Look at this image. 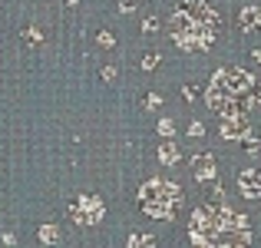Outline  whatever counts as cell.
<instances>
[{"label":"cell","mask_w":261,"mask_h":248,"mask_svg":"<svg viewBox=\"0 0 261 248\" xmlns=\"http://www.w3.org/2000/svg\"><path fill=\"white\" fill-rule=\"evenodd\" d=\"M189 235L195 248H248L251 232L248 218L235 215L231 209L218 205V209H195L189 222Z\"/></svg>","instance_id":"1"},{"label":"cell","mask_w":261,"mask_h":248,"mask_svg":"<svg viewBox=\"0 0 261 248\" xmlns=\"http://www.w3.org/2000/svg\"><path fill=\"white\" fill-rule=\"evenodd\" d=\"M215 30H218V17H215V10H212L208 4H202V0L175 7L172 20H169V33H172L175 46L185 50V53L208 50Z\"/></svg>","instance_id":"2"},{"label":"cell","mask_w":261,"mask_h":248,"mask_svg":"<svg viewBox=\"0 0 261 248\" xmlns=\"http://www.w3.org/2000/svg\"><path fill=\"white\" fill-rule=\"evenodd\" d=\"M255 86V80L245 70H222L215 73L208 86V106L222 113V119H231V116H245V106H248V93Z\"/></svg>","instance_id":"3"},{"label":"cell","mask_w":261,"mask_h":248,"mask_svg":"<svg viewBox=\"0 0 261 248\" xmlns=\"http://www.w3.org/2000/svg\"><path fill=\"white\" fill-rule=\"evenodd\" d=\"M139 205L152 218H172L182 209V189L175 182H166V179H152L139 189Z\"/></svg>","instance_id":"4"},{"label":"cell","mask_w":261,"mask_h":248,"mask_svg":"<svg viewBox=\"0 0 261 248\" xmlns=\"http://www.w3.org/2000/svg\"><path fill=\"white\" fill-rule=\"evenodd\" d=\"M70 215H73L76 225L89 229V225H99L102 218H106V205H102V199H96V195H80V199H73Z\"/></svg>","instance_id":"5"},{"label":"cell","mask_w":261,"mask_h":248,"mask_svg":"<svg viewBox=\"0 0 261 248\" xmlns=\"http://www.w3.org/2000/svg\"><path fill=\"white\" fill-rule=\"evenodd\" d=\"M222 136H225V139H231V142H245V139L251 136L248 119H245V116H231V119H222Z\"/></svg>","instance_id":"6"},{"label":"cell","mask_w":261,"mask_h":248,"mask_svg":"<svg viewBox=\"0 0 261 248\" xmlns=\"http://www.w3.org/2000/svg\"><path fill=\"white\" fill-rule=\"evenodd\" d=\"M238 189L245 199H261V169H245L238 176Z\"/></svg>","instance_id":"7"},{"label":"cell","mask_w":261,"mask_h":248,"mask_svg":"<svg viewBox=\"0 0 261 248\" xmlns=\"http://www.w3.org/2000/svg\"><path fill=\"white\" fill-rule=\"evenodd\" d=\"M192 176H195L198 182H212V179H215V159H212V156H195V159H192Z\"/></svg>","instance_id":"8"},{"label":"cell","mask_w":261,"mask_h":248,"mask_svg":"<svg viewBox=\"0 0 261 248\" xmlns=\"http://www.w3.org/2000/svg\"><path fill=\"white\" fill-rule=\"evenodd\" d=\"M238 27H242L245 33L261 30V7H245V10L238 13Z\"/></svg>","instance_id":"9"},{"label":"cell","mask_w":261,"mask_h":248,"mask_svg":"<svg viewBox=\"0 0 261 248\" xmlns=\"http://www.w3.org/2000/svg\"><path fill=\"white\" fill-rule=\"evenodd\" d=\"M178 156H182V153H178V146H175L172 139H166V142L159 146V162H162V165H175Z\"/></svg>","instance_id":"10"},{"label":"cell","mask_w":261,"mask_h":248,"mask_svg":"<svg viewBox=\"0 0 261 248\" xmlns=\"http://www.w3.org/2000/svg\"><path fill=\"white\" fill-rule=\"evenodd\" d=\"M37 238H40V242H43V245H57V242H60V229H57V225H53V222H46V225H40Z\"/></svg>","instance_id":"11"},{"label":"cell","mask_w":261,"mask_h":248,"mask_svg":"<svg viewBox=\"0 0 261 248\" xmlns=\"http://www.w3.org/2000/svg\"><path fill=\"white\" fill-rule=\"evenodd\" d=\"M126 248H155V238L152 235H129V242H126Z\"/></svg>","instance_id":"12"},{"label":"cell","mask_w":261,"mask_h":248,"mask_svg":"<svg viewBox=\"0 0 261 248\" xmlns=\"http://www.w3.org/2000/svg\"><path fill=\"white\" fill-rule=\"evenodd\" d=\"M159 66V53H146L142 57V70H155Z\"/></svg>","instance_id":"13"},{"label":"cell","mask_w":261,"mask_h":248,"mask_svg":"<svg viewBox=\"0 0 261 248\" xmlns=\"http://www.w3.org/2000/svg\"><path fill=\"white\" fill-rule=\"evenodd\" d=\"M96 40H99V46H106V50H109V46H116V37H113L109 30H102V33H99Z\"/></svg>","instance_id":"14"},{"label":"cell","mask_w":261,"mask_h":248,"mask_svg":"<svg viewBox=\"0 0 261 248\" xmlns=\"http://www.w3.org/2000/svg\"><path fill=\"white\" fill-rule=\"evenodd\" d=\"M27 43H33V46H37V43H43V37H40V30H33V27H30V30H27Z\"/></svg>","instance_id":"15"},{"label":"cell","mask_w":261,"mask_h":248,"mask_svg":"<svg viewBox=\"0 0 261 248\" xmlns=\"http://www.w3.org/2000/svg\"><path fill=\"white\" fill-rule=\"evenodd\" d=\"M202 133H205V126H202V122L195 119V122H192V126H189V136H192V139H198V136H202Z\"/></svg>","instance_id":"16"},{"label":"cell","mask_w":261,"mask_h":248,"mask_svg":"<svg viewBox=\"0 0 261 248\" xmlns=\"http://www.w3.org/2000/svg\"><path fill=\"white\" fill-rule=\"evenodd\" d=\"M159 133H162V136H172V133H175L172 119H162V122H159Z\"/></svg>","instance_id":"17"},{"label":"cell","mask_w":261,"mask_h":248,"mask_svg":"<svg viewBox=\"0 0 261 248\" xmlns=\"http://www.w3.org/2000/svg\"><path fill=\"white\" fill-rule=\"evenodd\" d=\"M102 80H106V83H113V80H116V66H113V63L102 66Z\"/></svg>","instance_id":"18"},{"label":"cell","mask_w":261,"mask_h":248,"mask_svg":"<svg viewBox=\"0 0 261 248\" xmlns=\"http://www.w3.org/2000/svg\"><path fill=\"white\" fill-rule=\"evenodd\" d=\"M155 27H159V20H155V17H149V20H142V30H146V33H152V30H155Z\"/></svg>","instance_id":"19"},{"label":"cell","mask_w":261,"mask_h":248,"mask_svg":"<svg viewBox=\"0 0 261 248\" xmlns=\"http://www.w3.org/2000/svg\"><path fill=\"white\" fill-rule=\"evenodd\" d=\"M119 7H122V10H136V7H139V0H119Z\"/></svg>","instance_id":"20"},{"label":"cell","mask_w":261,"mask_h":248,"mask_svg":"<svg viewBox=\"0 0 261 248\" xmlns=\"http://www.w3.org/2000/svg\"><path fill=\"white\" fill-rule=\"evenodd\" d=\"M146 106H149V109H152V106H162V96H155V93H152V96L146 100Z\"/></svg>","instance_id":"21"},{"label":"cell","mask_w":261,"mask_h":248,"mask_svg":"<svg viewBox=\"0 0 261 248\" xmlns=\"http://www.w3.org/2000/svg\"><path fill=\"white\" fill-rule=\"evenodd\" d=\"M0 238H4V245H17V235H13V232H4Z\"/></svg>","instance_id":"22"},{"label":"cell","mask_w":261,"mask_h":248,"mask_svg":"<svg viewBox=\"0 0 261 248\" xmlns=\"http://www.w3.org/2000/svg\"><path fill=\"white\" fill-rule=\"evenodd\" d=\"M195 96H198V89H195V86H185V100L192 103V100H195Z\"/></svg>","instance_id":"23"},{"label":"cell","mask_w":261,"mask_h":248,"mask_svg":"<svg viewBox=\"0 0 261 248\" xmlns=\"http://www.w3.org/2000/svg\"><path fill=\"white\" fill-rule=\"evenodd\" d=\"M255 60H258V63H261V50H255Z\"/></svg>","instance_id":"24"}]
</instances>
